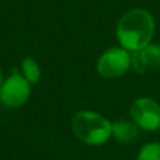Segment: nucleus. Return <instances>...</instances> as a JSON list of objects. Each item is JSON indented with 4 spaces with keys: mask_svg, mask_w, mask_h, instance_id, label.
<instances>
[{
    "mask_svg": "<svg viewBox=\"0 0 160 160\" xmlns=\"http://www.w3.org/2000/svg\"><path fill=\"white\" fill-rule=\"evenodd\" d=\"M131 68V53L124 48H111L100 56L97 72L104 79H115L125 75Z\"/></svg>",
    "mask_w": 160,
    "mask_h": 160,
    "instance_id": "3",
    "label": "nucleus"
},
{
    "mask_svg": "<svg viewBox=\"0 0 160 160\" xmlns=\"http://www.w3.org/2000/svg\"><path fill=\"white\" fill-rule=\"evenodd\" d=\"M131 117L141 129H160V104L153 98L149 97L136 98L131 105Z\"/></svg>",
    "mask_w": 160,
    "mask_h": 160,
    "instance_id": "5",
    "label": "nucleus"
},
{
    "mask_svg": "<svg viewBox=\"0 0 160 160\" xmlns=\"http://www.w3.org/2000/svg\"><path fill=\"white\" fill-rule=\"evenodd\" d=\"M153 34L155 20L145 8H132L127 11L117 25V38L128 52H135L148 47Z\"/></svg>",
    "mask_w": 160,
    "mask_h": 160,
    "instance_id": "1",
    "label": "nucleus"
},
{
    "mask_svg": "<svg viewBox=\"0 0 160 160\" xmlns=\"http://www.w3.org/2000/svg\"><path fill=\"white\" fill-rule=\"evenodd\" d=\"M136 160H160V143L159 142H149L138 153Z\"/></svg>",
    "mask_w": 160,
    "mask_h": 160,
    "instance_id": "9",
    "label": "nucleus"
},
{
    "mask_svg": "<svg viewBox=\"0 0 160 160\" xmlns=\"http://www.w3.org/2000/svg\"><path fill=\"white\" fill-rule=\"evenodd\" d=\"M75 135L91 146H100L111 138V122L94 111H79L72 119Z\"/></svg>",
    "mask_w": 160,
    "mask_h": 160,
    "instance_id": "2",
    "label": "nucleus"
},
{
    "mask_svg": "<svg viewBox=\"0 0 160 160\" xmlns=\"http://www.w3.org/2000/svg\"><path fill=\"white\" fill-rule=\"evenodd\" d=\"M22 76L30 84H37L41 79V69L34 58H25L21 63Z\"/></svg>",
    "mask_w": 160,
    "mask_h": 160,
    "instance_id": "8",
    "label": "nucleus"
},
{
    "mask_svg": "<svg viewBox=\"0 0 160 160\" xmlns=\"http://www.w3.org/2000/svg\"><path fill=\"white\" fill-rule=\"evenodd\" d=\"M111 136L122 143L135 142L139 136V127L133 121L119 119L111 124Z\"/></svg>",
    "mask_w": 160,
    "mask_h": 160,
    "instance_id": "7",
    "label": "nucleus"
},
{
    "mask_svg": "<svg viewBox=\"0 0 160 160\" xmlns=\"http://www.w3.org/2000/svg\"><path fill=\"white\" fill-rule=\"evenodd\" d=\"M31 94V84L25 80L22 75H20L16 69L13 75L3 82L0 88V100L6 107L17 108L27 102Z\"/></svg>",
    "mask_w": 160,
    "mask_h": 160,
    "instance_id": "4",
    "label": "nucleus"
},
{
    "mask_svg": "<svg viewBox=\"0 0 160 160\" xmlns=\"http://www.w3.org/2000/svg\"><path fill=\"white\" fill-rule=\"evenodd\" d=\"M2 84H3V75H2V70H0V88H2Z\"/></svg>",
    "mask_w": 160,
    "mask_h": 160,
    "instance_id": "10",
    "label": "nucleus"
},
{
    "mask_svg": "<svg viewBox=\"0 0 160 160\" xmlns=\"http://www.w3.org/2000/svg\"><path fill=\"white\" fill-rule=\"evenodd\" d=\"M131 68L138 73L160 69V45L149 44L142 49L131 52Z\"/></svg>",
    "mask_w": 160,
    "mask_h": 160,
    "instance_id": "6",
    "label": "nucleus"
}]
</instances>
